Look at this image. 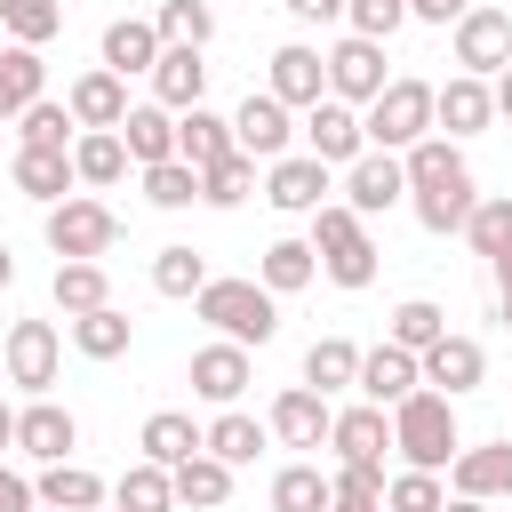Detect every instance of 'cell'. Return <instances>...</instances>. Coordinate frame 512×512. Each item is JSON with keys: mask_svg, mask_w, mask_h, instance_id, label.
I'll return each mask as SVG.
<instances>
[{"mask_svg": "<svg viewBox=\"0 0 512 512\" xmlns=\"http://www.w3.org/2000/svg\"><path fill=\"white\" fill-rule=\"evenodd\" d=\"M400 168H408V208H416V224L424 232H464V216H472V168H464V152H456V136H416L408 152H400Z\"/></svg>", "mask_w": 512, "mask_h": 512, "instance_id": "6da1fadb", "label": "cell"}, {"mask_svg": "<svg viewBox=\"0 0 512 512\" xmlns=\"http://www.w3.org/2000/svg\"><path fill=\"white\" fill-rule=\"evenodd\" d=\"M384 416H392V448H400V464H416V472H448V464H456L464 432H456V400H448V392L416 384V392L392 400Z\"/></svg>", "mask_w": 512, "mask_h": 512, "instance_id": "7a4b0ae2", "label": "cell"}, {"mask_svg": "<svg viewBox=\"0 0 512 512\" xmlns=\"http://www.w3.org/2000/svg\"><path fill=\"white\" fill-rule=\"evenodd\" d=\"M192 312H200L216 336H232V344H272V336H280V296H272L264 280H208V288L192 296Z\"/></svg>", "mask_w": 512, "mask_h": 512, "instance_id": "3957f363", "label": "cell"}, {"mask_svg": "<svg viewBox=\"0 0 512 512\" xmlns=\"http://www.w3.org/2000/svg\"><path fill=\"white\" fill-rule=\"evenodd\" d=\"M312 256L336 288H368L376 280V240H368V216H352L344 200H320L312 208Z\"/></svg>", "mask_w": 512, "mask_h": 512, "instance_id": "277c9868", "label": "cell"}, {"mask_svg": "<svg viewBox=\"0 0 512 512\" xmlns=\"http://www.w3.org/2000/svg\"><path fill=\"white\" fill-rule=\"evenodd\" d=\"M360 136L368 152H408L416 136H432V80H384V96L360 104Z\"/></svg>", "mask_w": 512, "mask_h": 512, "instance_id": "5b68a950", "label": "cell"}, {"mask_svg": "<svg viewBox=\"0 0 512 512\" xmlns=\"http://www.w3.org/2000/svg\"><path fill=\"white\" fill-rule=\"evenodd\" d=\"M112 240H120V216L104 208V200H88V192H64L56 208H48V248L56 256H112Z\"/></svg>", "mask_w": 512, "mask_h": 512, "instance_id": "8992f818", "label": "cell"}, {"mask_svg": "<svg viewBox=\"0 0 512 512\" xmlns=\"http://www.w3.org/2000/svg\"><path fill=\"white\" fill-rule=\"evenodd\" d=\"M512 64V8H464L456 16V72H472V80H496Z\"/></svg>", "mask_w": 512, "mask_h": 512, "instance_id": "52a82bcc", "label": "cell"}, {"mask_svg": "<svg viewBox=\"0 0 512 512\" xmlns=\"http://www.w3.org/2000/svg\"><path fill=\"white\" fill-rule=\"evenodd\" d=\"M0 368H8V384H24L32 400L56 384V368H64V344H56V320H16L8 328V344H0Z\"/></svg>", "mask_w": 512, "mask_h": 512, "instance_id": "ba28073f", "label": "cell"}, {"mask_svg": "<svg viewBox=\"0 0 512 512\" xmlns=\"http://www.w3.org/2000/svg\"><path fill=\"white\" fill-rule=\"evenodd\" d=\"M320 64H328V96H344V104H376L384 80H392L384 72V40H360V32H344Z\"/></svg>", "mask_w": 512, "mask_h": 512, "instance_id": "9c48e42d", "label": "cell"}, {"mask_svg": "<svg viewBox=\"0 0 512 512\" xmlns=\"http://www.w3.org/2000/svg\"><path fill=\"white\" fill-rule=\"evenodd\" d=\"M304 152H312V160H328V168H336V160L352 168V160L368 152V136H360V104H344V96L304 104Z\"/></svg>", "mask_w": 512, "mask_h": 512, "instance_id": "30bf717a", "label": "cell"}, {"mask_svg": "<svg viewBox=\"0 0 512 512\" xmlns=\"http://www.w3.org/2000/svg\"><path fill=\"white\" fill-rule=\"evenodd\" d=\"M288 136H296V120H288V104L264 88H248L240 96V112H232V152H248V160H280L288 152Z\"/></svg>", "mask_w": 512, "mask_h": 512, "instance_id": "8fae6325", "label": "cell"}, {"mask_svg": "<svg viewBox=\"0 0 512 512\" xmlns=\"http://www.w3.org/2000/svg\"><path fill=\"white\" fill-rule=\"evenodd\" d=\"M264 200H272L280 216H312V208L328 200V160H312V152L264 160Z\"/></svg>", "mask_w": 512, "mask_h": 512, "instance_id": "7c38bea8", "label": "cell"}, {"mask_svg": "<svg viewBox=\"0 0 512 512\" xmlns=\"http://www.w3.org/2000/svg\"><path fill=\"white\" fill-rule=\"evenodd\" d=\"M400 200H408L400 152H360V160L344 168V208H352V216H384V208H400Z\"/></svg>", "mask_w": 512, "mask_h": 512, "instance_id": "4fadbf2b", "label": "cell"}, {"mask_svg": "<svg viewBox=\"0 0 512 512\" xmlns=\"http://www.w3.org/2000/svg\"><path fill=\"white\" fill-rule=\"evenodd\" d=\"M256 384V368H248V344H232V336H216V344H200L192 352V392L208 400V408H240V392Z\"/></svg>", "mask_w": 512, "mask_h": 512, "instance_id": "5bb4252c", "label": "cell"}, {"mask_svg": "<svg viewBox=\"0 0 512 512\" xmlns=\"http://www.w3.org/2000/svg\"><path fill=\"white\" fill-rule=\"evenodd\" d=\"M416 368H424V384L432 392H448V400H464V392H480V376H488V352L472 344V336H440V344H424L416 352Z\"/></svg>", "mask_w": 512, "mask_h": 512, "instance_id": "9a60e30c", "label": "cell"}, {"mask_svg": "<svg viewBox=\"0 0 512 512\" xmlns=\"http://www.w3.org/2000/svg\"><path fill=\"white\" fill-rule=\"evenodd\" d=\"M80 448V424H72V408H56L48 392L32 400V408H16V456H32V464H64Z\"/></svg>", "mask_w": 512, "mask_h": 512, "instance_id": "2e32d148", "label": "cell"}, {"mask_svg": "<svg viewBox=\"0 0 512 512\" xmlns=\"http://www.w3.org/2000/svg\"><path fill=\"white\" fill-rule=\"evenodd\" d=\"M8 184L24 192V200H40V208H56L80 176H72V152H56V144H16L8 152Z\"/></svg>", "mask_w": 512, "mask_h": 512, "instance_id": "e0dca14e", "label": "cell"}, {"mask_svg": "<svg viewBox=\"0 0 512 512\" xmlns=\"http://www.w3.org/2000/svg\"><path fill=\"white\" fill-rule=\"evenodd\" d=\"M328 424H336V408H328V392H312V384H288L280 400H272V440L280 448H320L328 440Z\"/></svg>", "mask_w": 512, "mask_h": 512, "instance_id": "ac0fdd59", "label": "cell"}, {"mask_svg": "<svg viewBox=\"0 0 512 512\" xmlns=\"http://www.w3.org/2000/svg\"><path fill=\"white\" fill-rule=\"evenodd\" d=\"M416 384H424V368H416V352H400L392 336H384L376 352H360V376H352V392H360V400L392 408V400H408Z\"/></svg>", "mask_w": 512, "mask_h": 512, "instance_id": "d6986e66", "label": "cell"}, {"mask_svg": "<svg viewBox=\"0 0 512 512\" xmlns=\"http://www.w3.org/2000/svg\"><path fill=\"white\" fill-rule=\"evenodd\" d=\"M328 448H336V464H384V448H392V416H384L376 400H360V408H336V424H328Z\"/></svg>", "mask_w": 512, "mask_h": 512, "instance_id": "ffe728a7", "label": "cell"}, {"mask_svg": "<svg viewBox=\"0 0 512 512\" xmlns=\"http://www.w3.org/2000/svg\"><path fill=\"white\" fill-rule=\"evenodd\" d=\"M488 120H496V96H488V80L456 72V80H440V88H432V128H448V136H480Z\"/></svg>", "mask_w": 512, "mask_h": 512, "instance_id": "44dd1931", "label": "cell"}, {"mask_svg": "<svg viewBox=\"0 0 512 512\" xmlns=\"http://www.w3.org/2000/svg\"><path fill=\"white\" fill-rule=\"evenodd\" d=\"M448 488H456V496H480V504L512 496V440H488V448H456V464H448Z\"/></svg>", "mask_w": 512, "mask_h": 512, "instance_id": "7402d4cb", "label": "cell"}, {"mask_svg": "<svg viewBox=\"0 0 512 512\" xmlns=\"http://www.w3.org/2000/svg\"><path fill=\"white\" fill-rule=\"evenodd\" d=\"M272 96L296 112V104H320L328 96V64H320V48H304V40H288V48H272Z\"/></svg>", "mask_w": 512, "mask_h": 512, "instance_id": "603a6c76", "label": "cell"}, {"mask_svg": "<svg viewBox=\"0 0 512 512\" xmlns=\"http://www.w3.org/2000/svg\"><path fill=\"white\" fill-rule=\"evenodd\" d=\"M144 80H152V104H168V112H192V104L208 96V64H200V48H160V64H152Z\"/></svg>", "mask_w": 512, "mask_h": 512, "instance_id": "cb8c5ba5", "label": "cell"}, {"mask_svg": "<svg viewBox=\"0 0 512 512\" xmlns=\"http://www.w3.org/2000/svg\"><path fill=\"white\" fill-rule=\"evenodd\" d=\"M64 112H72V128H120V112H128V80L96 64V72H80V80H72Z\"/></svg>", "mask_w": 512, "mask_h": 512, "instance_id": "d4e9b609", "label": "cell"}, {"mask_svg": "<svg viewBox=\"0 0 512 512\" xmlns=\"http://www.w3.org/2000/svg\"><path fill=\"white\" fill-rule=\"evenodd\" d=\"M120 144H128L136 168L176 160V112H168V104H128V112H120Z\"/></svg>", "mask_w": 512, "mask_h": 512, "instance_id": "484cf974", "label": "cell"}, {"mask_svg": "<svg viewBox=\"0 0 512 512\" xmlns=\"http://www.w3.org/2000/svg\"><path fill=\"white\" fill-rule=\"evenodd\" d=\"M160 64V32H152V16H112L104 24V72H152Z\"/></svg>", "mask_w": 512, "mask_h": 512, "instance_id": "4316f807", "label": "cell"}, {"mask_svg": "<svg viewBox=\"0 0 512 512\" xmlns=\"http://www.w3.org/2000/svg\"><path fill=\"white\" fill-rule=\"evenodd\" d=\"M72 176L96 184V192L120 184V176H128V144H120V128H80V136H72Z\"/></svg>", "mask_w": 512, "mask_h": 512, "instance_id": "83f0119b", "label": "cell"}, {"mask_svg": "<svg viewBox=\"0 0 512 512\" xmlns=\"http://www.w3.org/2000/svg\"><path fill=\"white\" fill-rule=\"evenodd\" d=\"M168 480H176V504H200V512H216L232 496V464L208 456V448H192L184 464H168Z\"/></svg>", "mask_w": 512, "mask_h": 512, "instance_id": "f1b7e54d", "label": "cell"}, {"mask_svg": "<svg viewBox=\"0 0 512 512\" xmlns=\"http://www.w3.org/2000/svg\"><path fill=\"white\" fill-rule=\"evenodd\" d=\"M32 496H40V504H56V512H96V504H104V480H96L88 464H72V456H64V464H40Z\"/></svg>", "mask_w": 512, "mask_h": 512, "instance_id": "f546056e", "label": "cell"}, {"mask_svg": "<svg viewBox=\"0 0 512 512\" xmlns=\"http://www.w3.org/2000/svg\"><path fill=\"white\" fill-rule=\"evenodd\" d=\"M32 96H48V64H40V48L8 40V48H0V120H16Z\"/></svg>", "mask_w": 512, "mask_h": 512, "instance_id": "4dcf8cb0", "label": "cell"}, {"mask_svg": "<svg viewBox=\"0 0 512 512\" xmlns=\"http://www.w3.org/2000/svg\"><path fill=\"white\" fill-rule=\"evenodd\" d=\"M224 152H232V120H216L208 104L176 112V160H192V168H216Z\"/></svg>", "mask_w": 512, "mask_h": 512, "instance_id": "1f68e13d", "label": "cell"}, {"mask_svg": "<svg viewBox=\"0 0 512 512\" xmlns=\"http://www.w3.org/2000/svg\"><path fill=\"white\" fill-rule=\"evenodd\" d=\"M256 280H264L272 296H296V288H312V280H320V256H312V240H272V248L256 256Z\"/></svg>", "mask_w": 512, "mask_h": 512, "instance_id": "d6a6232c", "label": "cell"}, {"mask_svg": "<svg viewBox=\"0 0 512 512\" xmlns=\"http://www.w3.org/2000/svg\"><path fill=\"white\" fill-rule=\"evenodd\" d=\"M72 344H80L88 360H120V352L136 344V320H128L120 304H96V312H72Z\"/></svg>", "mask_w": 512, "mask_h": 512, "instance_id": "836d02e7", "label": "cell"}, {"mask_svg": "<svg viewBox=\"0 0 512 512\" xmlns=\"http://www.w3.org/2000/svg\"><path fill=\"white\" fill-rule=\"evenodd\" d=\"M136 448H144L152 464H184V456L200 448V424H192L184 408H152V416H144V432H136Z\"/></svg>", "mask_w": 512, "mask_h": 512, "instance_id": "e575fe53", "label": "cell"}, {"mask_svg": "<svg viewBox=\"0 0 512 512\" xmlns=\"http://www.w3.org/2000/svg\"><path fill=\"white\" fill-rule=\"evenodd\" d=\"M152 32H160V48H208L216 40V8L208 0H160Z\"/></svg>", "mask_w": 512, "mask_h": 512, "instance_id": "d590c367", "label": "cell"}, {"mask_svg": "<svg viewBox=\"0 0 512 512\" xmlns=\"http://www.w3.org/2000/svg\"><path fill=\"white\" fill-rule=\"evenodd\" d=\"M112 496H120V512H176V480H168V464H152V456H136V464L112 480Z\"/></svg>", "mask_w": 512, "mask_h": 512, "instance_id": "8d00e7d4", "label": "cell"}, {"mask_svg": "<svg viewBox=\"0 0 512 512\" xmlns=\"http://www.w3.org/2000/svg\"><path fill=\"white\" fill-rule=\"evenodd\" d=\"M56 304H64V312H96V304H112L104 264H96V256H56Z\"/></svg>", "mask_w": 512, "mask_h": 512, "instance_id": "74e56055", "label": "cell"}, {"mask_svg": "<svg viewBox=\"0 0 512 512\" xmlns=\"http://www.w3.org/2000/svg\"><path fill=\"white\" fill-rule=\"evenodd\" d=\"M200 448H208V456H224V464L240 472V464H256V448H264V424H256L248 408H224V416L200 432Z\"/></svg>", "mask_w": 512, "mask_h": 512, "instance_id": "f35d334b", "label": "cell"}, {"mask_svg": "<svg viewBox=\"0 0 512 512\" xmlns=\"http://www.w3.org/2000/svg\"><path fill=\"white\" fill-rule=\"evenodd\" d=\"M352 376H360V344H352V336H320V344L304 352V384H312V392H344Z\"/></svg>", "mask_w": 512, "mask_h": 512, "instance_id": "ab89813d", "label": "cell"}, {"mask_svg": "<svg viewBox=\"0 0 512 512\" xmlns=\"http://www.w3.org/2000/svg\"><path fill=\"white\" fill-rule=\"evenodd\" d=\"M400 352H424V344H440L448 336V312L432 304V296H408V304H392V328H384Z\"/></svg>", "mask_w": 512, "mask_h": 512, "instance_id": "60d3db41", "label": "cell"}, {"mask_svg": "<svg viewBox=\"0 0 512 512\" xmlns=\"http://www.w3.org/2000/svg\"><path fill=\"white\" fill-rule=\"evenodd\" d=\"M464 240L496 264L504 248H512V192H488V200H472V216H464Z\"/></svg>", "mask_w": 512, "mask_h": 512, "instance_id": "b9f144b4", "label": "cell"}, {"mask_svg": "<svg viewBox=\"0 0 512 512\" xmlns=\"http://www.w3.org/2000/svg\"><path fill=\"white\" fill-rule=\"evenodd\" d=\"M272 512H328V472L320 464H280L272 472Z\"/></svg>", "mask_w": 512, "mask_h": 512, "instance_id": "7bdbcfd3", "label": "cell"}, {"mask_svg": "<svg viewBox=\"0 0 512 512\" xmlns=\"http://www.w3.org/2000/svg\"><path fill=\"white\" fill-rule=\"evenodd\" d=\"M248 192H256V160L248 152H224L216 168H200V200L208 208H240Z\"/></svg>", "mask_w": 512, "mask_h": 512, "instance_id": "ee69618b", "label": "cell"}, {"mask_svg": "<svg viewBox=\"0 0 512 512\" xmlns=\"http://www.w3.org/2000/svg\"><path fill=\"white\" fill-rule=\"evenodd\" d=\"M152 288H160V296H200V288H208V256L184 248V240L160 248V256H152Z\"/></svg>", "mask_w": 512, "mask_h": 512, "instance_id": "f6af8a7d", "label": "cell"}, {"mask_svg": "<svg viewBox=\"0 0 512 512\" xmlns=\"http://www.w3.org/2000/svg\"><path fill=\"white\" fill-rule=\"evenodd\" d=\"M0 24H8V40L40 48V40L64 32V0H0Z\"/></svg>", "mask_w": 512, "mask_h": 512, "instance_id": "bcb514c9", "label": "cell"}, {"mask_svg": "<svg viewBox=\"0 0 512 512\" xmlns=\"http://www.w3.org/2000/svg\"><path fill=\"white\" fill-rule=\"evenodd\" d=\"M144 200L152 208H192L200 200V168L192 160H152L144 168Z\"/></svg>", "mask_w": 512, "mask_h": 512, "instance_id": "7dc6e473", "label": "cell"}, {"mask_svg": "<svg viewBox=\"0 0 512 512\" xmlns=\"http://www.w3.org/2000/svg\"><path fill=\"white\" fill-rule=\"evenodd\" d=\"M16 136H24V144H56V152H72V112H64L56 96H32V104L16 112Z\"/></svg>", "mask_w": 512, "mask_h": 512, "instance_id": "c3c4849f", "label": "cell"}, {"mask_svg": "<svg viewBox=\"0 0 512 512\" xmlns=\"http://www.w3.org/2000/svg\"><path fill=\"white\" fill-rule=\"evenodd\" d=\"M440 504H448L440 472H416V464H408V472L384 480V512H440Z\"/></svg>", "mask_w": 512, "mask_h": 512, "instance_id": "681fc988", "label": "cell"}, {"mask_svg": "<svg viewBox=\"0 0 512 512\" xmlns=\"http://www.w3.org/2000/svg\"><path fill=\"white\" fill-rule=\"evenodd\" d=\"M344 16H352L360 40H392L408 24V0H344Z\"/></svg>", "mask_w": 512, "mask_h": 512, "instance_id": "f907efd6", "label": "cell"}, {"mask_svg": "<svg viewBox=\"0 0 512 512\" xmlns=\"http://www.w3.org/2000/svg\"><path fill=\"white\" fill-rule=\"evenodd\" d=\"M32 504H40V496H32V480L0 464V512H32Z\"/></svg>", "mask_w": 512, "mask_h": 512, "instance_id": "816d5d0a", "label": "cell"}, {"mask_svg": "<svg viewBox=\"0 0 512 512\" xmlns=\"http://www.w3.org/2000/svg\"><path fill=\"white\" fill-rule=\"evenodd\" d=\"M472 0H408V16H424V24H456Z\"/></svg>", "mask_w": 512, "mask_h": 512, "instance_id": "f5cc1de1", "label": "cell"}, {"mask_svg": "<svg viewBox=\"0 0 512 512\" xmlns=\"http://www.w3.org/2000/svg\"><path fill=\"white\" fill-rule=\"evenodd\" d=\"M288 16H296V24H336L344 0H288Z\"/></svg>", "mask_w": 512, "mask_h": 512, "instance_id": "db71d44e", "label": "cell"}, {"mask_svg": "<svg viewBox=\"0 0 512 512\" xmlns=\"http://www.w3.org/2000/svg\"><path fill=\"white\" fill-rule=\"evenodd\" d=\"M488 96H496V120H512V64H504V72L488 80Z\"/></svg>", "mask_w": 512, "mask_h": 512, "instance_id": "11a10c76", "label": "cell"}, {"mask_svg": "<svg viewBox=\"0 0 512 512\" xmlns=\"http://www.w3.org/2000/svg\"><path fill=\"white\" fill-rule=\"evenodd\" d=\"M0 448H16V408L0 400Z\"/></svg>", "mask_w": 512, "mask_h": 512, "instance_id": "9f6ffc18", "label": "cell"}, {"mask_svg": "<svg viewBox=\"0 0 512 512\" xmlns=\"http://www.w3.org/2000/svg\"><path fill=\"white\" fill-rule=\"evenodd\" d=\"M0 288H16V256H8V240H0Z\"/></svg>", "mask_w": 512, "mask_h": 512, "instance_id": "6f0895ef", "label": "cell"}, {"mask_svg": "<svg viewBox=\"0 0 512 512\" xmlns=\"http://www.w3.org/2000/svg\"><path fill=\"white\" fill-rule=\"evenodd\" d=\"M440 512H488V504H480V496H448Z\"/></svg>", "mask_w": 512, "mask_h": 512, "instance_id": "680465c9", "label": "cell"}, {"mask_svg": "<svg viewBox=\"0 0 512 512\" xmlns=\"http://www.w3.org/2000/svg\"><path fill=\"white\" fill-rule=\"evenodd\" d=\"M496 320H504V328H512V288H504V296H496Z\"/></svg>", "mask_w": 512, "mask_h": 512, "instance_id": "91938a15", "label": "cell"}, {"mask_svg": "<svg viewBox=\"0 0 512 512\" xmlns=\"http://www.w3.org/2000/svg\"><path fill=\"white\" fill-rule=\"evenodd\" d=\"M496 280H504V288H512V248H504V256H496Z\"/></svg>", "mask_w": 512, "mask_h": 512, "instance_id": "94428289", "label": "cell"}, {"mask_svg": "<svg viewBox=\"0 0 512 512\" xmlns=\"http://www.w3.org/2000/svg\"><path fill=\"white\" fill-rule=\"evenodd\" d=\"M0 384H8V368H0Z\"/></svg>", "mask_w": 512, "mask_h": 512, "instance_id": "6125c7cd", "label": "cell"}, {"mask_svg": "<svg viewBox=\"0 0 512 512\" xmlns=\"http://www.w3.org/2000/svg\"><path fill=\"white\" fill-rule=\"evenodd\" d=\"M40 512H56V504H40Z\"/></svg>", "mask_w": 512, "mask_h": 512, "instance_id": "be15d7a7", "label": "cell"}, {"mask_svg": "<svg viewBox=\"0 0 512 512\" xmlns=\"http://www.w3.org/2000/svg\"><path fill=\"white\" fill-rule=\"evenodd\" d=\"M0 152H8V144H0Z\"/></svg>", "mask_w": 512, "mask_h": 512, "instance_id": "e7e4bbea", "label": "cell"}]
</instances>
